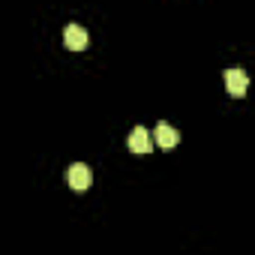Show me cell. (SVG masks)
I'll return each mask as SVG.
<instances>
[{
	"label": "cell",
	"instance_id": "cell-1",
	"mask_svg": "<svg viewBox=\"0 0 255 255\" xmlns=\"http://www.w3.org/2000/svg\"><path fill=\"white\" fill-rule=\"evenodd\" d=\"M66 180H69V186H72L75 192H84V189L93 183V171H90L84 162H72L69 171H66Z\"/></svg>",
	"mask_w": 255,
	"mask_h": 255
},
{
	"label": "cell",
	"instance_id": "cell-3",
	"mask_svg": "<svg viewBox=\"0 0 255 255\" xmlns=\"http://www.w3.org/2000/svg\"><path fill=\"white\" fill-rule=\"evenodd\" d=\"M126 144H129L132 153H150L153 150V135L144 129V126H135L129 132V138H126Z\"/></svg>",
	"mask_w": 255,
	"mask_h": 255
},
{
	"label": "cell",
	"instance_id": "cell-2",
	"mask_svg": "<svg viewBox=\"0 0 255 255\" xmlns=\"http://www.w3.org/2000/svg\"><path fill=\"white\" fill-rule=\"evenodd\" d=\"M225 90L231 96H246L249 90V75L243 69H225Z\"/></svg>",
	"mask_w": 255,
	"mask_h": 255
},
{
	"label": "cell",
	"instance_id": "cell-4",
	"mask_svg": "<svg viewBox=\"0 0 255 255\" xmlns=\"http://www.w3.org/2000/svg\"><path fill=\"white\" fill-rule=\"evenodd\" d=\"M153 141H156L162 150H171V147H177V141H180V132L174 129V126H168V123H159L156 129H153Z\"/></svg>",
	"mask_w": 255,
	"mask_h": 255
},
{
	"label": "cell",
	"instance_id": "cell-5",
	"mask_svg": "<svg viewBox=\"0 0 255 255\" xmlns=\"http://www.w3.org/2000/svg\"><path fill=\"white\" fill-rule=\"evenodd\" d=\"M63 42H66V48L81 51V48H87V30H84L81 24H66V30H63Z\"/></svg>",
	"mask_w": 255,
	"mask_h": 255
}]
</instances>
